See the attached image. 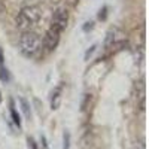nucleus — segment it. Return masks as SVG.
Returning <instances> with one entry per match:
<instances>
[{"instance_id":"obj_1","label":"nucleus","mask_w":149,"mask_h":149,"mask_svg":"<svg viewBox=\"0 0 149 149\" xmlns=\"http://www.w3.org/2000/svg\"><path fill=\"white\" fill-rule=\"evenodd\" d=\"M18 48H19V52L24 57L33 58V57H36L37 54L40 52V49H42V39H40L39 34L31 31V30L22 31V34L19 36Z\"/></svg>"},{"instance_id":"obj_2","label":"nucleus","mask_w":149,"mask_h":149,"mask_svg":"<svg viewBox=\"0 0 149 149\" xmlns=\"http://www.w3.org/2000/svg\"><path fill=\"white\" fill-rule=\"evenodd\" d=\"M42 18V9L39 6H26L17 17V27L22 31L31 30Z\"/></svg>"},{"instance_id":"obj_3","label":"nucleus","mask_w":149,"mask_h":149,"mask_svg":"<svg viewBox=\"0 0 149 149\" xmlns=\"http://www.w3.org/2000/svg\"><path fill=\"white\" fill-rule=\"evenodd\" d=\"M67 22H69V12L66 8H57L55 12L52 14V18H51V27L58 33H63L67 27Z\"/></svg>"},{"instance_id":"obj_4","label":"nucleus","mask_w":149,"mask_h":149,"mask_svg":"<svg viewBox=\"0 0 149 149\" xmlns=\"http://www.w3.org/2000/svg\"><path fill=\"white\" fill-rule=\"evenodd\" d=\"M124 42H125V34H124V31H121L116 27H112L106 33L104 48L106 49H110V48H113V46H121V45H124Z\"/></svg>"},{"instance_id":"obj_5","label":"nucleus","mask_w":149,"mask_h":149,"mask_svg":"<svg viewBox=\"0 0 149 149\" xmlns=\"http://www.w3.org/2000/svg\"><path fill=\"white\" fill-rule=\"evenodd\" d=\"M60 34L61 33H58V31H55V30H52V29H48V31L45 33V37H43V42H42V45H43V48L46 49V51H54V49L58 46V43H60Z\"/></svg>"},{"instance_id":"obj_6","label":"nucleus","mask_w":149,"mask_h":149,"mask_svg":"<svg viewBox=\"0 0 149 149\" xmlns=\"http://www.w3.org/2000/svg\"><path fill=\"white\" fill-rule=\"evenodd\" d=\"M61 91H63V85H58L51 94V109H58L61 103Z\"/></svg>"},{"instance_id":"obj_7","label":"nucleus","mask_w":149,"mask_h":149,"mask_svg":"<svg viewBox=\"0 0 149 149\" xmlns=\"http://www.w3.org/2000/svg\"><path fill=\"white\" fill-rule=\"evenodd\" d=\"M91 106H93V94H85L84 100H82V104H81V110L85 113V112L91 110Z\"/></svg>"},{"instance_id":"obj_8","label":"nucleus","mask_w":149,"mask_h":149,"mask_svg":"<svg viewBox=\"0 0 149 149\" xmlns=\"http://www.w3.org/2000/svg\"><path fill=\"white\" fill-rule=\"evenodd\" d=\"M19 103H21V109L24 112V116L27 119H31V109H30V104L26 98H19Z\"/></svg>"},{"instance_id":"obj_9","label":"nucleus","mask_w":149,"mask_h":149,"mask_svg":"<svg viewBox=\"0 0 149 149\" xmlns=\"http://www.w3.org/2000/svg\"><path fill=\"white\" fill-rule=\"evenodd\" d=\"M10 116H12V121H14L15 125H17L18 128H21V118H19V115H18L17 109L14 107V104H10Z\"/></svg>"},{"instance_id":"obj_10","label":"nucleus","mask_w":149,"mask_h":149,"mask_svg":"<svg viewBox=\"0 0 149 149\" xmlns=\"http://www.w3.org/2000/svg\"><path fill=\"white\" fill-rule=\"evenodd\" d=\"M0 79H2L3 82H8V81H9V72H8V69H5L2 64H0Z\"/></svg>"},{"instance_id":"obj_11","label":"nucleus","mask_w":149,"mask_h":149,"mask_svg":"<svg viewBox=\"0 0 149 149\" xmlns=\"http://www.w3.org/2000/svg\"><path fill=\"white\" fill-rule=\"evenodd\" d=\"M63 149H69L70 148V133H64V136H63Z\"/></svg>"},{"instance_id":"obj_12","label":"nucleus","mask_w":149,"mask_h":149,"mask_svg":"<svg viewBox=\"0 0 149 149\" xmlns=\"http://www.w3.org/2000/svg\"><path fill=\"white\" fill-rule=\"evenodd\" d=\"M64 2H66L70 8H76L78 3H79V0H64Z\"/></svg>"},{"instance_id":"obj_13","label":"nucleus","mask_w":149,"mask_h":149,"mask_svg":"<svg viewBox=\"0 0 149 149\" xmlns=\"http://www.w3.org/2000/svg\"><path fill=\"white\" fill-rule=\"evenodd\" d=\"M106 8H103V9H100V14H98V18L100 19H106Z\"/></svg>"},{"instance_id":"obj_14","label":"nucleus","mask_w":149,"mask_h":149,"mask_svg":"<svg viewBox=\"0 0 149 149\" xmlns=\"http://www.w3.org/2000/svg\"><path fill=\"white\" fill-rule=\"evenodd\" d=\"M27 142H29V146H30L31 149H37V145H36V142H34L33 139H30V137H29V139H27Z\"/></svg>"},{"instance_id":"obj_15","label":"nucleus","mask_w":149,"mask_h":149,"mask_svg":"<svg viewBox=\"0 0 149 149\" xmlns=\"http://www.w3.org/2000/svg\"><path fill=\"white\" fill-rule=\"evenodd\" d=\"M93 24H94L93 21H90V22H86V26L84 27V30H85V31H88V30H91V29L94 27V26H93Z\"/></svg>"},{"instance_id":"obj_16","label":"nucleus","mask_w":149,"mask_h":149,"mask_svg":"<svg viewBox=\"0 0 149 149\" xmlns=\"http://www.w3.org/2000/svg\"><path fill=\"white\" fill-rule=\"evenodd\" d=\"M3 60H5V57H3V51H2V48H0V64L3 63Z\"/></svg>"},{"instance_id":"obj_17","label":"nucleus","mask_w":149,"mask_h":149,"mask_svg":"<svg viewBox=\"0 0 149 149\" xmlns=\"http://www.w3.org/2000/svg\"><path fill=\"white\" fill-rule=\"evenodd\" d=\"M0 103H2V93H0Z\"/></svg>"},{"instance_id":"obj_18","label":"nucleus","mask_w":149,"mask_h":149,"mask_svg":"<svg viewBox=\"0 0 149 149\" xmlns=\"http://www.w3.org/2000/svg\"><path fill=\"white\" fill-rule=\"evenodd\" d=\"M90 149H98V148H90Z\"/></svg>"}]
</instances>
